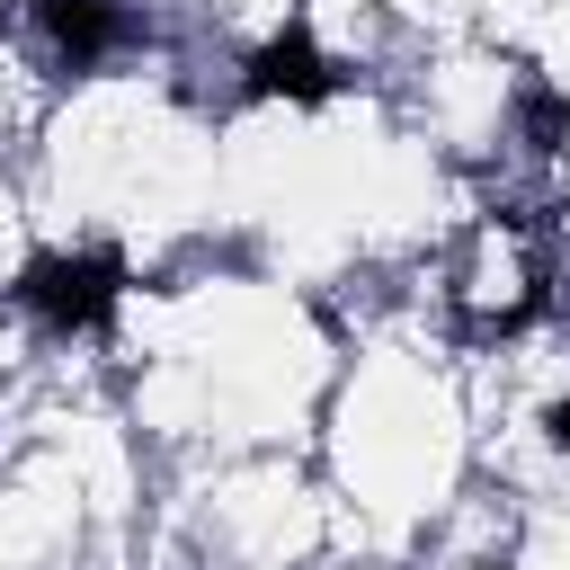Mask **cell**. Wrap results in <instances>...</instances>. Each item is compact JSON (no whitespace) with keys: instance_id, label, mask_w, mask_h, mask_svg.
Instances as JSON below:
<instances>
[{"instance_id":"6da1fadb","label":"cell","mask_w":570,"mask_h":570,"mask_svg":"<svg viewBox=\"0 0 570 570\" xmlns=\"http://www.w3.org/2000/svg\"><path fill=\"white\" fill-rule=\"evenodd\" d=\"M9 294H18V312L45 321L53 338H89V330H107L116 303H125V258H116V249H36Z\"/></svg>"},{"instance_id":"7a4b0ae2","label":"cell","mask_w":570,"mask_h":570,"mask_svg":"<svg viewBox=\"0 0 570 570\" xmlns=\"http://www.w3.org/2000/svg\"><path fill=\"white\" fill-rule=\"evenodd\" d=\"M240 89H249V98H285V107H321V98H338V62L321 53V36H312L303 18H285V27L249 53Z\"/></svg>"},{"instance_id":"3957f363","label":"cell","mask_w":570,"mask_h":570,"mask_svg":"<svg viewBox=\"0 0 570 570\" xmlns=\"http://www.w3.org/2000/svg\"><path fill=\"white\" fill-rule=\"evenodd\" d=\"M36 27L71 71H89V62H107L125 45V9L116 0H36Z\"/></svg>"},{"instance_id":"277c9868","label":"cell","mask_w":570,"mask_h":570,"mask_svg":"<svg viewBox=\"0 0 570 570\" xmlns=\"http://www.w3.org/2000/svg\"><path fill=\"white\" fill-rule=\"evenodd\" d=\"M525 125H534V151H552L570 134V98L561 89H525Z\"/></svg>"},{"instance_id":"5b68a950","label":"cell","mask_w":570,"mask_h":570,"mask_svg":"<svg viewBox=\"0 0 570 570\" xmlns=\"http://www.w3.org/2000/svg\"><path fill=\"white\" fill-rule=\"evenodd\" d=\"M543 428H552V445H561V454H570V392H561V401H552V410H543Z\"/></svg>"}]
</instances>
